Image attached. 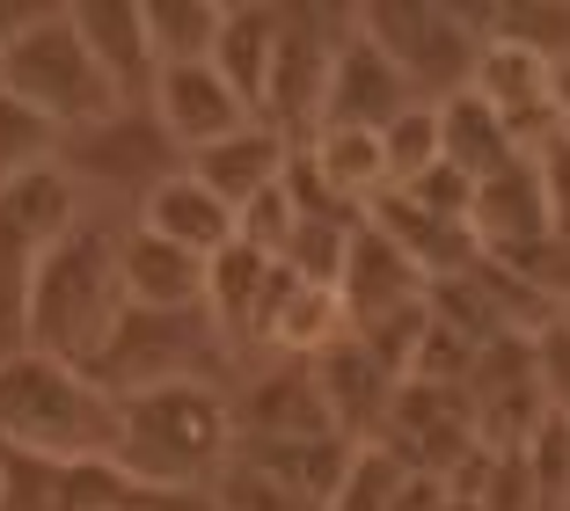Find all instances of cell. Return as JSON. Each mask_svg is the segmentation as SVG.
<instances>
[{
    "mask_svg": "<svg viewBox=\"0 0 570 511\" xmlns=\"http://www.w3.org/2000/svg\"><path fill=\"white\" fill-rule=\"evenodd\" d=\"M227 453H235V416H227V387L213 380H161V387L118 395L110 468H125L147 490L198 497V482H213Z\"/></svg>",
    "mask_w": 570,
    "mask_h": 511,
    "instance_id": "cell-1",
    "label": "cell"
},
{
    "mask_svg": "<svg viewBox=\"0 0 570 511\" xmlns=\"http://www.w3.org/2000/svg\"><path fill=\"white\" fill-rule=\"evenodd\" d=\"M118 314H125V293H118V227L81 205V219L45 248V264H37V278H30L22 336H30L37 358H59V365L81 373V365L96 358V344L110 336Z\"/></svg>",
    "mask_w": 570,
    "mask_h": 511,
    "instance_id": "cell-2",
    "label": "cell"
},
{
    "mask_svg": "<svg viewBox=\"0 0 570 511\" xmlns=\"http://www.w3.org/2000/svg\"><path fill=\"white\" fill-rule=\"evenodd\" d=\"M0 96L22 102L30 117H45L59 139L102 125L110 110H125L102 81V67L88 59V45L73 37L67 8H30V16H0Z\"/></svg>",
    "mask_w": 570,
    "mask_h": 511,
    "instance_id": "cell-3",
    "label": "cell"
},
{
    "mask_svg": "<svg viewBox=\"0 0 570 511\" xmlns=\"http://www.w3.org/2000/svg\"><path fill=\"white\" fill-rule=\"evenodd\" d=\"M0 445L37 461H110L118 402L59 358H0Z\"/></svg>",
    "mask_w": 570,
    "mask_h": 511,
    "instance_id": "cell-4",
    "label": "cell"
},
{
    "mask_svg": "<svg viewBox=\"0 0 570 511\" xmlns=\"http://www.w3.org/2000/svg\"><path fill=\"white\" fill-rule=\"evenodd\" d=\"M219 365H227V351H219L205 307L198 314L125 307L81 373L118 402V395H139V387H161V380H213V387H219Z\"/></svg>",
    "mask_w": 570,
    "mask_h": 511,
    "instance_id": "cell-5",
    "label": "cell"
},
{
    "mask_svg": "<svg viewBox=\"0 0 570 511\" xmlns=\"http://www.w3.org/2000/svg\"><path fill=\"white\" fill-rule=\"evenodd\" d=\"M81 219V190L67 183V168L45 161L37 176L0 190V358H22V314H30V278L45 264V248Z\"/></svg>",
    "mask_w": 570,
    "mask_h": 511,
    "instance_id": "cell-6",
    "label": "cell"
},
{
    "mask_svg": "<svg viewBox=\"0 0 570 511\" xmlns=\"http://www.w3.org/2000/svg\"><path fill=\"white\" fill-rule=\"evenodd\" d=\"M352 22L403 67L417 102H446L469 88L475 51H483V22L461 8H432V0H387V8H352Z\"/></svg>",
    "mask_w": 570,
    "mask_h": 511,
    "instance_id": "cell-7",
    "label": "cell"
},
{
    "mask_svg": "<svg viewBox=\"0 0 570 511\" xmlns=\"http://www.w3.org/2000/svg\"><path fill=\"white\" fill-rule=\"evenodd\" d=\"M59 168H67L73 190H110V198L147 205V190H161V183L184 168V154L154 125L147 102H125V110H110L102 125L59 139Z\"/></svg>",
    "mask_w": 570,
    "mask_h": 511,
    "instance_id": "cell-8",
    "label": "cell"
},
{
    "mask_svg": "<svg viewBox=\"0 0 570 511\" xmlns=\"http://www.w3.org/2000/svg\"><path fill=\"white\" fill-rule=\"evenodd\" d=\"M336 8H278V45H271V81L256 125H271L278 139H307L322 110V81H330V51L344 37Z\"/></svg>",
    "mask_w": 570,
    "mask_h": 511,
    "instance_id": "cell-9",
    "label": "cell"
},
{
    "mask_svg": "<svg viewBox=\"0 0 570 511\" xmlns=\"http://www.w3.org/2000/svg\"><path fill=\"white\" fill-rule=\"evenodd\" d=\"M469 96L498 117L504 139H512V154H527V161H534V154H549L556 139L570 132L563 110H556V67H541L534 51H520V45L483 37L475 73H469Z\"/></svg>",
    "mask_w": 570,
    "mask_h": 511,
    "instance_id": "cell-10",
    "label": "cell"
},
{
    "mask_svg": "<svg viewBox=\"0 0 570 511\" xmlns=\"http://www.w3.org/2000/svg\"><path fill=\"white\" fill-rule=\"evenodd\" d=\"M417 102V88L403 81V67L373 45L358 22H344L330 51V81H322V110H315V132H381Z\"/></svg>",
    "mask_w": 570,
    "mask_h": 511,
    "instance_id": "cell-11",
    "label": "cell"
},
{
    "mask_svg": "<svg viewBox=\"0 0 570 511\" xmlns=\"http://www.w3.org/2000/svg\"><path fill=\"white\" fill-rule=\"evenodd\" d=\"M278 293H285L278 256H256V248H242V242H227L219 256H205V322H213V336H219L227 358L264 351Z\"/></svg>",
    "mask_w": 570,
    "mask_h": 511,
    "instance_id": "cell-12",
    "label": "cell"
},
{
    "mask_svg": "<svg viewBox=\"0 0 570 511\" xmlns=\"http://www.w3.org/2000/svg\"><path fill=\"white\" fill-rule=\"evenodd\" d=\"M336 307H344V330H373L387 314L424 307V271L410 264L403 248L387 242L366 213H358L352 242H344V271H336Z\"/></svg>",
    "mask_w": 570,
    "mask_h": 511,
    "instance_id": "cell-13",
    "label": "cell"
},
{
    "mask_svg": "<svg viewBox=\"0 0 570 511\" xmlns=\"http://www.w3.org/2000/svg\"><path fill=\"white\" fill-rule=\"evenodd\" d=\"M147 110H154V125L176 139V154H198V147H213V139H227L235 125H249V110L235 102V88L219 81L205 59H184V67L154 73Z\"/></svg>",
    "mask_w": 570,
    "mask_h": 511,
    "instance_id": "cell-14",
    "label": "cell"
},
{
    "mask_svg": "<svg viewBox=\"0 0 570 511\" xmlns=\"http://www.w3.org/2000/svg\"><path fill=\"white\" fill-rule=\"evenodd\" d=\"M227 416H235V445H271V439H322L330 410L315 395V373L301 358L271 365V373H249L242 395H227Z\"/></svg>",
    "mask_w": 570,
    "mask_h": 511,
    "instance_id": "cell-15",
    "label": "cell"
},
{
    "mask_svg": "<svg viewBox=\"0 0 570 511\" xmlns=\"http://www.w3.org/2000/svg\"><path fill=\"white\" fill-rule=\"evenodd\" d=\"M358 445L344 431H322V439H271V445H235V461L249 475H264L278 497H293L301 511H330L344 490V468H352Z\"/></svg>",
    "mask_w": 570,
    "mask_h": 511,
    "instance_id": "cell-16",
    "label": "cell"
},
{
    "mask_svg": "<svg viewBox=\"0 0 570 511\" xmlns=\"http://www.w3.org/2000/svg\"><path fill=\"white\" fill-rule=\"evenodd\" d=\"M118 293L125 307H154V314H198L205 307V256L161 242L147 227L118 234Z\"/></svg>",
    "mask_w": 570,
    "mask_h": 511,
    "instance_id": "cell-17",
    "label": "cell"
},
{
    "mask_svg": "<svg viewBox=\"0 0 570 511\" xmlns=\"http://www.w3.org/2000/svg\"><path fill=\"white\" fill-rule=\"evenodd\" d=\"M469 234L483 256H504V248H534L549 242V205H541V176L534 161H504L490 168L483 183H475V198H469Z\"/></svg>",
    "mask_w": 570,
    "mask_h": 511,
    "instance_id": "cell-18",
    "label": "cell"
},
{
    "mask_svg": "<svg viewBox=\"0 0 570 511\" xmlns=\"http://www.w3.org/2000/svg\"><path fill=\"white\" fill-rule=\"evenodd\" d=\"M73 16V37L88 45V59L102 67V81H110V96L118 102H147L154 88V45H147V22H139L132 0H81V8H67Z\"/></svg>",
    "mask_w": 570,
    "mask_h": 511,
    "instance_id": "cell-19",
    "label": "cell"
},
{
    "mask_svg": "<svg viewBox=\"0 0 570 511\" xmlns=\"http://www.w3.org/2000/svg\"><path fill=\"white\" fill-rule=\"evenodd\" d=\"M285 147H293V139H278L271 125H256V117H249V125H235L227 139H213V147L184 154V168L205 183V190H213L219 205H227V213H242V205H249L264 183H278Z\"/></svg>",
    "mask_w": 570,
    "mask_h": 511,
    "instance_id": "cell-20",
    "label": "cell"
},
{
    "mask_svg": "<svg viewBox=\"0 0 570 511\" xmlns=\"http://www.w3.org/2000/svg\"><path fill=\"white\" fill-rule=\"evenodd\" d=\"M139 227L161 234V242H176V248H190V256H219V248L235 242V213H227V205L190 176V168H176L161 190H147Z\"/></svg>",
    "mask_w": 570,
    "mask_h": 511,
    "instance_id": "cell-21",
    "label": "cell"
},
{
    "mask_svg": "<svg viewBox=\"0 0 570 511\" xmlns=\"http://www.w3.org/2000/svg\"><path fill=\"white\" fill-rule=\"evenodd\" d=\"M271 45H278V8H219V37L205 51V67L235 88L242 110H264V81H271Z\"/></svg>",
    "mask_w": 570,
    "mask_h": 511,
    "instance_id": "cell-22",
    "label": "cell"
},
{
    "mask_svg": "<svg viewBox=\"0 0 570 511\" xmlns=\"http://www.w3.org/2000/svg\"><path fill=\"white\" fill-rule=\"evenodd\" d=\"M315 176L330 183V198L344 213H366L373 198L387 190V168H381V132H307L301 139Z\"/></svg>",
    "mask_w": 570,
    "mask_h": 511,
    "instance_id": "cell-23",
    "label": "cell"
},
{
    "mask_svg": "<svg viewBox=\"0 0 570 511\" xmlns=\"http://www.w3.org/2000/svg\"><path fill=\"white\" fill-rule=\"evenodd\" d=\"M432 117H439V161L461 168L469 183H483L490 168H504V161H520V154H512V139H504V125L469 96V88H461V96H446V102H432Z\"/></svg>",
    "mask_w": 570,
    "mask_h": 511,
    "instance_id": "cell-24",
    "label": "cell"
},
{
    "mask_svg": "<svg viewBox=\"0 0 570 511\" xmlns=\"http://www.w3.org/2000/svg\"><path fill=\"white\" fill-rule=\"evenodd\" d=\"M336 336H344V307H336L330 285H307L285 271V293L278 307H271V330H264V351H285V358H315V351H330Z\"/></svg>",
    "mask_w": 570,
    "mask_h": 511,
    "instance_id": "cell-25",
    "label": "cell"
},
{
    "mask_svg": "<svg viewBox=\"0 0 570 511\" xmlns=\"http://www.w3.org/2000/svg\"><path fill=\"white\" fill-rule=\"evenodd\" d=\"M475 22H483V37H498V45L534 51L541 67H563L570 59V8L563 0H512V8H490V16H475Z\"/></svg>",
    "mask_w": 570,
    "mask_h": 511,
    "instance_id": "cell-26",
    "label": "cell"
},
{
    "mask_svg": "<svg viewBox=\"0 0 570 511\" xmlns=\"http://www.w3.org/2000/svg\"><path fill=\"white\" fill-rule=\"evenodd\" d=\"M147 22V45H154V67H184V59H205L219 37V8L213 0H147L139 8Z\"/></svg>",
    "mask_w": 570,
    "mask_h": 511,
    "instance_id": "cell-27",
    "label": "cell"
},
{
    "mask_svg": "<svg viewBox=\"0 0 570 511\" xmlns=\"http://www.w3.org/2000/svg\"><path fill=\"white\" fill-rule=\"evenodd\" d=\"M520 475H527V511H570V424L563 416H541L520 445Z\"/></svg>",
    "mask_w": 570,
    "mask_h": 511,
    "instance_id": "cell-28",
    "label": "cell"
},
{
    "mask_svg": "<svg viewBox=\"0 0 570 511\" xmlns=\"http://www.w3.org/2000/svg\"><path fill=\"white\" fill-rule=\"evenodd\" d=\"M352 227H358V219H293L278 264L293 271V278L330 285V293H336V271H344V242H352Z\"/></svg>",
    "mask_w": 570,
    "mask_h": 511,
    "instance_id": "cell-29",
    "label": "cell"
},
{
    "mask_svg": "<svg viewBox=\"0 0 570 511\" xmlns=\"http://www.w3.org/2000/svg\"><path fill=\"white\" fill-rule=\"evenodd\" d=\"M432 161H439V117H432V102H410L395 125H381V168H387V190L417 183Z\"/></svg>",
    "mask_w": 570,
    "mask_h": 511,
    "instance_id": "cell-30",
    "label": "cell"
},
{
    "mask_svg": "<svg viewBox=\"0 0 570 511\" xmlns=\"http://www.w3.org/2000/svg\"><path fill=\"white\" fill-rule=\"evenodd\" d=\"M45 161H59V132H51L45 117H30L22 102L0 96V190L22 176H37Z\"/></svg>",
    "mask_w": 570,
    "mask_h": 511,
    "instance_id": "cell-31",
    "label": "cell"
},
{
    "mask_svg": "<svg viewBox=\"0 0 570 511\" xmlns=\"http://www.w3.org/2000/svg\"><path fill=\"white\" fill-rule=\"evenodd\" d=\"M403 482H410V468L395 461L381 439H373V445H358V453H352V468H344V490H336L330 511H387L395 497H403Z\"/></svg>",
    "mask_w": 570,
    "mask_h": 511,
    "instance_id": "cell-32",
    "label": "cell"
},
{
    "mask_svg": "<svg viewBox=\"0 0 570 511\" xmlns=\"http://www.w3.org/2000/svg\"><path fill=\"white\" fill-rule=\"evenodd\" d=\"M527 358H534L541 402H549L556 416H570V314H549V322L527 336Z\"/></svg>",
    "mask_w": 570,
    "mask_h": 511,
    "instance_id": "cell-33",
    "label": "cell"
},
{
    "mask_svg": "<svg viewBox=\"0 0 570 511\" xmlns=\"http://www.w3.org/2000/svg\"><path fill=\"white\" fill-rule=\"evenodd\" d=\"M285 234H293V205H285L278 183H264V190H256V198L235 213V242H242V248H256V256H278Z\"/></svg>",
    "mask_w": 570,
    "mask_h": 511,
    "instance_id": "cell-34",
    "label": "cell"
},
{
    "mask_svg": "<svg viewBox=\"0 0 570 511\" xmlns=\"http://www.w3.org/2000/svg\"><path fill=\"white\" fill-rule=\"evenodd\" d=\"M403 198H410V205H424L432 219H461V227H469V198H475V183L461 176V168L432 161L417 183H403Z\"/></svg>",
    "mask_w": 570,
    "mask_h": 511,
    "instance_id": "cell-35",
    "label": "cell"
},
{
    "mask_svg": "<svg viewBox=\"0 0 570 511\" xmlns=\"http://www.w3.org/2000/svg\"><path fill=\"white\" fill-rule=\"evenodd\" d=\"M534 176H541V205H549V242L570 256V132L549 154H534Z\"/></svg>",
    "mask_w": 570,
    "mask_h": 511,
    "instance_id": "cell-36",
    "label": "cell"
},
{
    "mask_svg": "<svg viewBox=\"0 0 570 511\" xmlns=\"http://www.w3.org/2000/svg\"><path fill=\"white\" fill-rule=\"evenodd\" d=\"M556 110H563V125H570V59L556 67Z\"/></svg>",
    "mask_w": 570,
    "mask_h": 511,
    "instance_id": "cell-37",
    "label": "cell"
},
{
    "mask_svg": "<svg viewBox=\"0 0 570 511\" xmlns=\"http://www.w3.org/2000/svg\"><path fill=\"white\" fill-rule=\"evenodd\" d=\"M556 314H570V299H563V307H556Z\"/></svg>",
    "mask_w": 570,
    "mask_h": 511,
    "instance_id": "cell-38",
    "label": "cell"
},
{
    "mask_svg": "<svg viewBox=\"0 0 570 511\" xmlns=\"http://www.w3.org/2000/svg\"><path fill=\"white\" fill-rule=\"evenodd\" d=\"M563 424H570V416H563Z\"/></svg>",
    "mask_w": 570,
    "mask_h": 511,
    "instance_id": "cell-39",
    "label": "cell"
}]
</instances>
